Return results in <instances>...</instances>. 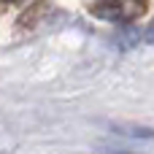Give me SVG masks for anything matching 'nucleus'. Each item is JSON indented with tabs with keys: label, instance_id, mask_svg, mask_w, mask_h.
<instances>
[{
	"label": "nucleus",
	"instance_id": "nucleus-1",
	"mask_svg": "<svg viewBox=\"0 0 154 154\" xmlns=\"http://www.w3.org/2000/svg\"><path fill=\"white\" fill-rule=\"evenodd\" d=\"M146 8L143 0H100L95 3L92 14L106 22H130Z\"/></svg>",
	"mask_w": 154,
	"mask_h": 154
},
{
	"label": "nucleus",
	"instance_id": "nucleus-2",
	"mask_svg": "<svg viewBox=\"0 0 154 154\" xmlns=\"http://www.w3.org/2000/svg\"><path fill=\"white\" fill-rule=\"evenodd\" d=\"M108 127H111V133H116V135H122V138H133V141H149V138H154V127H143V125L111 122Z\"/></svg>",
	"mask_w": 154,
	"mask_h": 154
},
{
	"label": "nucleus",
	"instance_id": "nucleus-3",
	"mask_svg": "<svg viewBox=\"0 0 154 154\" xmlns=\"http://www.w3.org/2000/svg\"><path fill=\"white\" fill-rule=\"evenodd\" d=\"M122 32H125V35H116V46H122V49H127V46H133L138 38H143V32L135 30V27H125Z\"/></svg>",
	"mask_w": 154,
	"mask_h": 154
},
{
	"label": "nucleus",
	"instance_id": "nucleus-4",
	"mask_svg": "<svg viewBox=\"0 0 154 154\" xmlns=\"http://www.w3.org/2000/svg\"><path fill=\"white\" fill-rule=\"evenodd\" d=\"M143 41H146V43H154V19H152V24L143 30Z\"/></svg>",
	"mask_w": 154,
	"mask_h": 154
}]
</instances>
